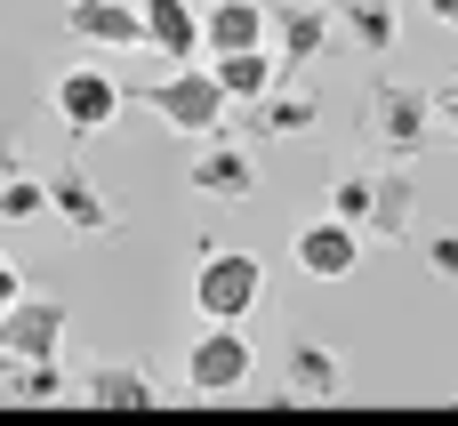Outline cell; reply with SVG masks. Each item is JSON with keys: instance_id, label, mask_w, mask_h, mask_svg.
Returning <instances> with one entry per match:
<instances>
[{"instance_id": "cell-1", "label": "cell", "mask_w": 458, "mask_h": 426, "mask_svg": "<svg viewBox=\"0 0 458 426\" xmlns=\"http://www.w3.org/2000/svg\"><path fill=\"white\" fill-rule=\"evenodd\" d=\"M266 258L258 250H233V242H201L193 250V314L201 322H258L266 314Z\"/></svg>"}, {"instance_id": "cell-2", "label": "cell", "mask_w": 458, "mask_h": 426, "mask_svg": "<svg viewBox=\"0 0 458 426\" xmlns=\"http://www.w3.org/2000/svg\"><path fill=\"white\" fill-rule=\"evenodd\" d=\"M435 129H443L435 89H419V81L362 89V145H370V161H411V153H427Z\"/></svg>"}, {"instance_id": "cell-3", "label": "cell", "mask_w": 458, "mask_h": 426, "mask_svg": "<svg viewBox=\"0 0 458 426\" xmlns=\"http://www.w3.org/2000/svg\"><path fill=\"white\" fill-rule=\"evenodd\" d=\"M145 105H153V121H169L177 137H217L225 129V113H233V97L217 89V72L193 56V64H169L153 89H145Z\"/></svg>"}, {"instance_id": "cell-4", "label": "cell", "mask_w": 458, "mask_h": 426, "mask_svg": "<svg viewBox=\"0 0 458 426\" xmlns=\"http://www.w3.org/2000/svg\"><path fill=\"white\" fill-rule=\"evenodd\" d=\"M250 371H258V346L242 338V322H201L193 330V346H185V395L225 403V395L250 387Z\"/></svg>"}, {"instance_id": "cell-5", "label": "cell", "mask_w": 458, "mask_h": 426, "mask_svg": "<svg viewBox=\"0 0 458 426\" xmlns=\"http://www.w3.org/2000/svg\"><path fill=\"white\" fill-rule=\"evenodd\" d=\"M121 105H129V89H121L105 64H64V72L48 81V113H56L72 137H105V129L121 121Z\"/></svg>"}, {"instance_id": "cell-6", "label": "cell", "mask_w": 458, "mask_h": 426, "mask_svg": "<svg viewBox=\"0 0 458 426\" xmlns=\"http://www.w3.org/2000/svg\"><path fill=\"white\" fill-rule=\"evenodd\" d=\"M290 258H298V274L306 282H346L354 266H362V226H346V217H306V226H290Z\"/></svg>"}, {"instance_id": "cell-7", "label": "cell", "mask_w": 458, "mask_h": 426, "mask_svg": "<svg viewBox=\"0 0 458 426\" xmlns=\"http://www.w3.org/2000/svg\"><path fill=\"white\" fill-rule=\"evenodd\" d=\"M48 217L72 234V242H105L121 217H113V201H105V185L81 169V161H64V169H48Z\"/></svg>"}, {"instance_id": "cell-8", "label": "cell", "mask_w": 458, "mask_h": 426, "mask_svg": "<svg viewBox=\"0 0 458 426\" xmlns=\"http://www.w3.org/2000/svg\"><path fill=\"white\" fill-rule=\"evenodd\" d=\"M32 354H64V298L24 290L16 306H0V362H32Z\"/></svg>"}, {"instance_id": "cell-9", "label": "cell", "mask_w": 458, "mask_h": 426, "mask_svg": "<svg viewBox=\"0 0 458 426\" xmlns=\"http://www.w3.org/2000/svg\"><path fill=\"white\" fill-rule=\"evenodd\" d=\"M258 185H266V169H258L250 145H233L225 129L201 137V153H193V193H209V201H250Z\"/></svg>"}, {"instance_id": "cell-10", "label": "cell", "mask_w": 458, "mask_h": 426, "mask_svg": "<svg viewBox=\"0 0 458 426\" xmlns=\"http://www.w3.org/2000/svg\"><path fill=\"white\" fill-rule=\"evenodd\" d=\"M266 8H274V56H282V72H306L330 48V32H338L330 0H266Z\"/></svg>"}, {"instance_id": "cell-11", "label": "cell", "mask_w": 458, "mask_h": 426, "mask_svg": "<svg viewBox=\"0 0 458 426\" xmlns=\"http://www.w3.org/2000/svg\"><path fill=\"white\" fill-rule=\"evenodd\" d=\"M338 387H346L338 346H322V338H290V346H282V387H274V403H330Z\"/></svg>"}, {"instance_id": "cell-12", "label": "cell", "mask_w": 458, "mask_h": 426, "mask_svg": "<svg viewBox=\"0 0 458 426\" xmlns=\"http://www.w3.org/2000/svg\"><path fill=\"white\" fill-rule=\"evenodd\" d=\"M258 40H274V8H266V0H209V8H201V56L258 48Z\"/></svg>"}, {"instance_id": "cell-13", "label": "cell", "mask_w": 458, "mask_h": 426, "mask_svg": "<svg viewBox=\"0 0 458 426\" xmlns=\"http://www.w3.org/2000/svg\"><path fill=\"white\" fill-rule=\"evenodd\" d=\"M137 16H145V48L161 64H193L201 56V8L193 0H137Z\"/></svg>"}, {"instance_id": "cell-14", "label": "cell", "mask_w": 458, "mask_h": 426, "mask_svg": "<svg viewBox=\"0 0 458 426\" xmlns=\"http://www.w3.org/2000/svg\"><path fill=\"white\" fill-rule=\"evenodd\" d=\"M370 242H411L419 234V177L403 161H378V201H370Z\"/></svg>"}, {"instance_id": "cell-15", "label": "cell", "mask_w": 458, "mask_h": 426, "mask_svg": "<svg viewBox=\"0 0 458 426\" xmlns=\"http://www.w3.org/2000/svg\"><path fill=\"white\" fill-rule=\"evenodd\" d=\"M64 24H72L89 48H145L137 0H64Z\"/></svg>"}, {"instance_id": "cell-16", "label": "cell", "mask_w": 458, "mask_h": 426, "mask_svg": "<svg viewBox=\"0 0 458 426\" xmlns=\"http://www.w3.org/2000/svg\"><path fill=\"white\" fill-rule=\"evenodd\" d=\"M209 72H217V89H225L233 105H258V97L282 81V56H274V40H258V48H225V56H209Z\"/></svg>"}, {"instance_id": "cell-17", "label": "cell", "mask_w": 458, "mask_h": 426, "mask_svg": "<svg viewBox=\"0 0 458 426\" xmlns=\"http://www.w3.org/2000/svg\"><path fill=\"white\" fill-rule=\"evenodd\" d=\"M81 403H97V411H153L161 387H153L137 362H97V371L81 379Z\"/></svg>"}, {"instance_id": "cell-18", "label": "cell", "mask_w": 458, "mask_h": 426, "mask_svg": "<svg viewBox=\"0 0 458 426\" xmlns=\"http://www.w3.org/2000/svg\"><path fill=\"white\" fill-rule=\"evenodd\" d=\"M330 16H338V32H346L362 56H386V48L403 40V8H394V0H330Z\"/></svg>"}, {"instance_id": "cell-19", "label": "cell", "mask_w": 458, "mask_h": 426, "mask_svg": "<svg viewBox=\"0 0 458 426\" xmlns=\"http://www.w3.org/2000/svg\"><path fill=\"white\" fill-rule=\"evenodd\" d=\"M314 121H322V97H306V89H282V81H274V89L250 105V129H258V137H306Z\"/></svg>"}, {"instance_id": "cell-20", "label": "cell", "mask_w": 458, "mask_h": 426, "mask_svg": "<svg viewBox=\"0 0 458 426\" xmlns=\"http://www.w3.org/2000/svg\"><path fill=\"white\" fill-rule=\"evenodd\" d=\"M64 395H72V379H64V354L8 362V379H0V403H24V411H40V403H64Z\"/></svg>"}, {"instance_id": "cell-21", "label": "cell", "mask_w": 458, "mask_h": 426, "mask_svg": "<svg viewBox=\"0 0 458 426\" xmlns=\"http://www.w3.org/2000/svg\"><path fill=\"white\" fill-rule=\"evenodd\" d=\"M40 217H48V177L16 169V177L0 185V226H40Z\"/></svg>"}, {"instance_id": "cell-22", "label": "cell", "mask_w": 458, "mask_h": 426, "mask_svg": "<svg viewBox=\"0 0 458 426\" xmlns=\"http://www.w3.org/2000/svg\"><path fill=\"white\" fill-rule=\"evenodd\" d=\"M370 201H378V169H346L338 185H330V217H346V226H370Z\"/></svg>"}, {"instance_id": "cell-23", "label": "cell", "mask_w": 458, "mask_h": 426, "mask_svg": "<svg viewBox=\"0 0 458 426\" xmlns=\"http://www.w3.org/2000/svg\"><path fill=\"white\" fill-rule=\"evenodd\" d=\"M427 274L458 290V234H427Z\"/></svg>"}, {"instance_id": "cell-24", "label": "cell", "mask_w": 458, "mask_h": 426, "mask_svg": "<svg viewBox=\"0 0 458 426\" xmlns=\"http://www.w3.org/2000/svg\"><path fill=\"white\" fill-rule=\"evenodd\" d=\"M16 298H24V266L0 250V306H16Z\"/></svg>"}, {"instance_id": "cell-25", "label": "cell", "mask_w": 458, "mask_h": 426, "mask_svg": "<svg viewBox=\"0 0 458 426\" xmlns=\"http://www.w3.org/2000/svg\"><path fill=\"white\" fill-rule=\"evenodd\" d=\"M16 169H24V137H16V129H0V185H8Z\"/></svg>"}, {"instance_id": "cell-26", "label": "cell", "mask_w": 458, "mask_h": 426, "mask_svg": "<svg viewBox=\"0 0 458 426\" xmlns=\"http://www.w3.org/2000/svg\"><path fill=\"white\" fill-rule=\"evenodd\" d=\"M435 113H443V137L458 145V81H451V89H435Z\"/></svg>"}, {"instance_id": "cell-27", "label": "cell", "mask_w": 458, "mask_h": 426, "mask_svg": "<svg viewBox=\"0 0 458 426\" xmlns=\"http://www.w3.org/2000/svg\"><path fill=\"white\" fill-rule=\"evenodd\" d=\"M427 16H435V24H451V32H458V0H427Z\"/></svg>"}, {"instance_id": "cell-28", "label": "cell", "mask_w": 458, "mask_h": 426, "mask_svg": "<svg viewBox=\"0 0 458 426\" xmlns=\"http://www.w3.org/2000/svg\"><path fill=\"white\" fill-rule=\"evenodd\" d=\"M451 81H458V72H451Z\"/></svg>"}]
</instances>
